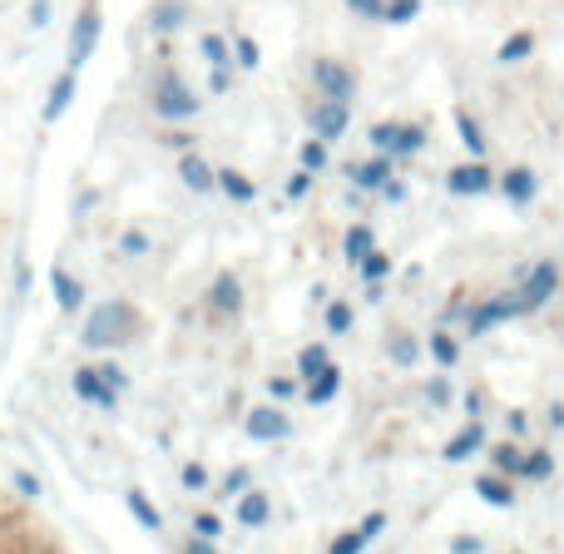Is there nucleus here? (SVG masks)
<instances>
[{"instance_id": "nucleus-1", "label": "nucleus", "mask_w": 564, "mask_h": 554, "mask_svg": "<svg viewBox=\"0 0 564 554\" xmlns=\"http://www.w3.org/2000/svg\"><path fill=\"white\" fill-rule=\"evenodd\" d=\"M139 327H144V312H139L134 302L115 297V302H99V307L89 312L79 341H85L89 351H115V347H124V341H134Z\"/></svg>"}, {"instance_id": "nucleus-2", "label": "nucleus", "mask_w": 564, "mask_h": 554, "mask_svg": "<svg viewBox=\"0 0 564 554\" xmlns=\"http://www.w3.org/2000/svg\"><path fill=\"white\" fill-rule=\"evenodd\" d=\"M510 317H530L520 287L516 292H496V297L476 302V307L466 312V337H486L490 327H500V322H510Z\"/></svg>"}, {"instance_id": "nucleus-3", "label": "nucleus", "mask_w": 564, "mask_h": 554, "mask_svg": "<svg viewBox=\"0 0 564 554\" xmlns=\"http://www.w3.org/2000/svg\"><path fill=\"white\" fill-rule=\"evenodd\" d=\"M496 188V174H490L486 159H470V164H451L446 169V194L456 198H480Z\"/></svg>"}, {"instance_id": "nucleus-4", "label": "nucleus", "mask_w": 564, "mask_h": 554, "mask_svg": "<svg viewBox=\"0 0 564 554\" xmlns=\"http://www.w3.org/2000/svg\"><path fill=\"white\" fill-rule=\"evenodd\" d=\"M560 292V263L555 258H540L535 268H525V282H520V297H525V312H540L550 297Z\"/></svg>"}, {"instance_id": "nucleus-5", "label": "nucleus", "mask_w": 564, "mask_h": 554, "mask_svg": "<svg viewBox=\"0 0 564 554\" xmlns=\"http://www.w3.org/2000/svg\"><path fill=\"white\" fill-rule=\"evenodd\" d=\"M312 79H317L322 99H341V105H351V95H357V75H351L347 65H337V59H317V65H312Z\"/></svg>"}, {"instance_id": "nucleus-6", "label": "nucleus", "mask_w": 564, "mask_h": 554, "mask_svg": "<svg viewBox=\"0 0 564 554\" xmlns=\"http://www.w3.org/2000/svg\"><path fill=\"white\" fill-rule=\"evenodd\" d=\"M243 431L253 441H263V446H273V441L292 436V421H288V411H282V406H253V411H248V421H243Z\"/></svg>"}, {"instance_id": "nucleus-7", "label": "nucleus", "mask_w": 564, "mask_h": 554, "mask_svg": "<svg viewBox=\"0 0 564 554\" xmlns=\"http://www.w3.org/2000/svg\"><path fill=\"white\" fill-rule=\"evenodd\" d=\"M69 387H75L79 401H89V406H99V411H115V401H119V391L109 387L105 377H99V367H75Z\"/></svg>"}, {"instance_id": "nucleus-8", "label": "nucleus", "mask_w": 564, "mask_h": 554, "mask_svg": "<svg viewBox=\"0 0 564 554\" xmlns=\"http://www.w3.org/2000/svg\"><path fill=\"white\" fill-rule=\"evenodd\" d=\"M496 188L506 194L510 208H530V204H535V194H540V178H535V169L516 164V169H506V174L496 178Z\"/></svg>"}, {"instance_id": "nucleus-9", "label": "nucleus", "mask_w": 564, "mask_h": 554, "mask_svg": "<svg viewBox=\"0 0 564 554\" xmlns=\"http://www.w3.org/2000/svg\"><path fill=\"white\" fill-rule=\"evenodd\" d=\"M486 446H490V431L480 426V416H470L466 426H460L456 436H451L446 446H441V456H446L451 466H460V460H470V456H476V450H486Z\"/></svg>"}, {"instance_id": "nucleus-10", "label": "nucleus", "mask_w": 564, "mask_h": 554, "mask_svg": "<svg viewBox=\"0 0 564 554\" xmlns=\"http://www.w3.org/2000/svg\"><path fill=\"white\" fill-rule=\"evenodd\" d=\"M351 124V109L341 105V99H322L317 109H312V129H317V139H341Z\"/></svg>"}, {"instance_id": "nucleus-11", "label": "nucleus", "mask_w": 564, "mask_h": 554, "mask_svg": "<svg viewBox=\"0 0 564 554\" xmlns=\"http://www.w3.org/2000/svg\"><path fill=\"white\" fill-rule=\"evenodd\" d=\"M470 490H476V500H486V506H496V510L516 506V480L500 476V470H490V476H476V480H470Z\"/></svg>"}, {"instance_id": "nucleus-12", "label": "nucleus", "mask_w": 564, "mask_h": 554, "mask_svg": "<svg viewBox=\"0 0 564 554\" xmlns=\"http://www.w3.org/2000/svg\"><path fill=\"white\" fill-rule=\"evenodd\" d=\"M208 307H214L218 317H238V312H243V287H238L234 273H218V282L208 287Z\"/></svg>"}, {"instance_id": "nucleus-13", "label": "nucleus", "mask_w": 564, "mask_h": 554, "mask_svg": "<svg viewBox=\"0 0 564 554\" xmlns=\"http://www.w3.org/2000/svg\"><path fill=\"white\" fill-rule=\"evenodd\" d=\"M337 391H341V367H337V361H327V367H322L312 381H302V397H307V406H327Z\"/></svg>"}, {"instance_id": "nucleus-14", "label": "nucleus", "mask_w": 564, "mask_h": 554, "mask_svg": "<svg viewBox=\"0 0 564 554\" xmlns=\"http://www.w3.org/2000/svg\"><path fill=\"white\" fill-rule=\"evenodd\" d=\"M347 178L357 188H371V194H381V184L391 178V154H377V159H367V164H347Z\"/></svg>"}, {"instance_id": "nucleus-15", "label": "nucleus", "mask_w": 564, "mask_h": 554, "mask_svg": "<svg viewBox=\"0 0 564 554\" xmlns=\"http://www.w3.org/2000/svg\"><path fill=\"white\" fill-rule=\"evenodd\" d=\"M50 287H55V302H59V312H65V317H75V312L85 307V287H79L65 268H50Z\"/></svg>"}, {"instance_id": "nucleus-16", "label": "nucleus", "mask_w": 564, "mask_h": 554, "mask_svg": "<svg viewBox=\"0 0 564 554\" xmlns=\"http://www.w3.org/2000/svg\"><path fill=\"white\" fill-rule=\"evenodd\" d=\"M268 515H273V500L263 496V490H243L238 496V525H248V530H258V525H268Z\"/></svg>"}, {"instance_id": "nucleus-17", "label": "nucleus", "mask_w": 564, "mask_h": 554, "mask_svg": "<svg viewBox=\"0 0 564 554\" xmlns=\"http://www.w3.org/2000/svg\"><path fill=\"white\" fill-rule=\"evenodd\" d=\"M520 466H525V446H520L516 436H510V441H496V446H490V470H500V476L520 480Z\"/></svg>"}, {"instance_id": "nucleus-18", "label": "nucleus", "mask_w": 564, "mask_h": 554, "mask_svg": "<svg viewBox=\"0 0 564 554\" xmlns=\"http://www.w3.org/2000/svg\"><path fill=\"white\" fill-rule=\"evenodd\" d=\"M456 129H460V144L470 149V159H486L490 154V139H486V129L476 124V115H470V109H456Z\"/></svg>"}, {"instance_id": "nucleus-19", "label": "nucleus", "mask_w": 564, "mask_h": 554, "mask_svg": "<svg viewBox=\"0 0 564 554\" xmlns=\"http://www.w3.org/2000/svg\"><path fill=\"white\" fill-rule=\"evenodd\" d=\"M530 55H535V30H516V35H506L496 50L500 65H520V59H530Z\"/></svg>"}, {"instance_id": "nucleus-20", "label": "nucleus", "mask_w": 564, "mask_h": 554, "mask_svg": "<svg viewBox=\"0 0 564 554\" xmlns=\"http://www.w3.org/2000/svg\"><path fill=\"white\" fill-rule=\"evenodd\" d=\"M154 109H159V115H164V119H184V115H194V95H184V89H178L174 79H169V85L159 89Z\"/></svg>"}, {"instance_id": "nucleus-21", "label": "nucleus", "mask_w": 564, "mask_h": 554, "mask_svg": "<svg viewBox=\"0 0 564 554\" xmlns=\"http://www.w3.org/2000/svg\"><path fill=\"white\" fill-rule=\"evenodd\" d=\"M371 248H377V233H371L367 224H351V228H347V238H341V258H347L351 268H357L361 258L371 253Z\"/></svg>"}, {"instance_id": "nucleus-22", "label": "nucleus", "mask_w": 564, "mask_h": 554, "mask_svg": "<svg viewBox=\"0 0 564 554\" xmlns=\"http://www.w3.org/2000/svg\"><path fill=\"white\" fill-rule=\"evenodd\" d=\"M387 357H391V367H416V361H421V341L411 337V332H391V337H387Z\"/></svg>"}, {"instance_id": "nucleus-23", "label": "nucleus", "mask_w": 564, "mask_h": 554, "mask_svg": "<svg viewBox=\"0 0 564 554\" xmlns=\"http://www.w3.org/2000/svg\"><path fill=\"white\" fill-rule=\"evenodd\" d=\"M426 149V129L421 124H397V139H391V159H411Z\"/></svg>"}, {"instance_id": "nucleus-24", "label": "nucleus", "mask_w": 564, "mask_h": 554, "mask_svg": "<svg viewBox=\"0 0 564 554\" xmlns=\"http://www.w3.org/2000/svg\"><path fill=\"white\" fill-rule=\"evenodd\" d=\"M124 506H129V515H134L144 530H159V525H164V515H159V506L144 496V490H129V496H124Z\"/></svg>"}, {"instance_id": "nucleus-25", "label": "nucleus", "mask_w": 564, "mask_h": 554, "mask_svg": "<svg viewBox=\"0 0 564 554\" xmlns=\"http://www.w3.org/2000/svg\"><path fill=\"white\" fill-rule=\"evenodd\" d=\"M426 347H431V357H436V367H456V361H460V341L451 337L446 327H436V332H431V341H426Z\"/></svg>"}, {"instance_id": "nucleus-26", "label": "nucleus", "mask_w": 564, "mask_h": 554, "mask_svg": "<svg viewBox=\"0 0 564 554\" xmlns=\"http://www.w3.org/2000/svg\"><path fill=\"white\" fill-rule=\"evenodd\" d=\"M555 476V456H550L545 446L525 450V466H520V480H550Z\"/></svg>"}, {"instance_id": "nucleus-27", "label": "nucleus", "mask_w": 564, "mask_h": 554, "mask_svg": "<svg viewBox=\"0 0 564 554\" xmlns=\"http://www.w3.org/2000/svg\"><path fill=\"white\" fill-rule=\"evenodd\" d=\"M327 361H332V351L322 347V341H312V347H302V351H297V377H302V381H312L322 367H327Z\"/></svg>"}, {"instance_id": "nucleus-28", "label": "nucleus", "mask_w": 564, "mask_h": 554, "mask_svg": "<svg viewBox=\"0 0 564 554\" xmlns=\"http://www.w3.org/2000/svg\"><path fill=\"white\" fill-rule=\"evenodd\" d=\"M218 184H224V194H228V198H238V204H253V198H258L253 178L234 174V169H218Z\"/></svg>"}, {"instance_id": "nucleus-29", "label": "nucleus", "mask_w": 564, "mask_h": 554, "mask_svg": "<svg viewBox=\"0 0 564 554\" xmlns=\"http://www.w3.org/2000/svg\"><path fill=\"white\" fill-rule=\"evenodd\" d=\"M357 268H361V282H387L391 278V258L381 253V248H371V253L361 258Z\"/></svg>"}, {"instance_id": "nucleus-30", "label": "nucleus", "mask_w": 564, "mask_h": 554, "mask_svg": "<svg viewBox=\"0 0 564 554\" xmlns=\"http://www.w3.org/2000/svg\"><path fill=\"white\" fill-rule=\"evenodd\" d=\"M243 490H253V470H248V466H234V470L224 476V486H218V496L234 500V496H243Z\"/></svg>"}, {"instance_id": "nucleus-31", "label": "nucleus", "mask_w": 564, "mask_h": 554, "mask_svg": "<svg viewBox=\"0 0 564 554\" xmlns=\"http://www.w3.org/2000/svg\"><path fill=\"white\" fill-rule=\"evenodd\" d=\"M178 174H184V184L198 188V194H208V188H214V174H208V164H198V159H184V164H178Z\"/></svg>"}, {"instance_id": "nucleus-32", "label": "nucleus", "mask_w": 564, "mask_h": 554, "mask_svg": "<svg viewBox=\"0 0 564 554\" xmlns=\"http://www.w3.org/2000/svg\"><path fill=\"white\" fill-rule=\"evenodd\" d=\"M322 322H327L332 337H347L351 332V302H327V317Z\"/></svg>"}, {"instance_id": "nucleus-33", "label": "nucleus", "mask_w": 564, "mask_h": 554, "mask_svg": "<svg viewBox=\"0 0 564 554\" xmlns=\"http://www.w3.org/2000/svg\"><path fill=\"white\" fill-rule=\"evenodd\" d=\"M367 550V540H361V530H341V535H332L327 554H361Z\"/></svg>"}, {"instance_id": "nucleus-34", "label": "nucleus", "mask_w": 564, "mask_h": 554, "mask_svg": "<svg viewBox=\"0 0 564 554\" xmlns=\"http://www.w3.org/2000/svg\"><path fill=\"white\" fill-rule=\"evenodd\" d=\"M421 391H426L431 406H451V401H456V391H451V377H431Z\"/></svg>"}, {"instance_id": "nucleus-35", "label": "nucleus", "mask_w": 564, "mask_h": 554, "mask_svg": "<svg viewBox=\"0 0 564 554\" xmlns=\"http://www.w3.org/2000/svg\"><path fill=\"white\" fill-rule=\"evenodd\" d=\"M302 169H312V174L327 169V139H307V144H302Z\"/></svg>"}, {"instance_id": "nucleus-36", "label": "nucleus", "mask_w": 564, "mask_h": 554, "mask_svg": "<svg viewBox=\"0 0 564 554\" xmlns=\"http://www.w3.org/2000/svg\"><path fill=\"white\" fill-rule=\"evenodd\" d=\"M416 10H421V0H387V15H381V20L406 25V20H416Z\"/></svg>"}, {"instance_id": "nucleus-37", "label": "nucleus", "mask_w": 564, "mask_h": 554, "mask_svg": "<svg viewBox=\"0 0 564 554\" xmlns=\"http://www.w3.org/2000/svg\"><path fill=\"white\" fill-rule=\"evenodd\" d=\"M391 525V520H387V510H371V515H361V540H367V545H371V540H377L381 535V530H387Z\"/></svg>"}, {"instance_id": "nucleus-38", "label": "nucleus", "mask_w": 564, "mask_h": 554, "mask_svg": "<svg viewBox=\"0 0 564 554\" xmlns=\"http://www.w3.org/2000/svg\"><path fill=\"white\" fill-rule=\"evenodd\" d=\"M194 535H204V540H218V535H224V520H218L214 510H204V515H194Z\"/></svg>"}, {"instance_id": "nucleus-39", "label": "nucleus", "mask_w": 564, "mask_h": 554, "mask_svg": "<svg viewBox=\"0 0 564 554\" xmlns=\"http://www.w3.org/2000/svg\"><path fill=\"white\" fill-rule=\"evenodd\" d=\"M466 297H460V292H456V297H451L446 302V307H441V322H436V327H451V322H466Z\"/></svg>"}, {"instance_id": "nucleus-40", "label": "nucleus", "mask_w": 564, "mask_h": 554, "mask_svg": "<svg viewBox=\"0 0 564 554\" xmlns=\"http://www.w3.org/2000/svg\"><path fill=\"white\" fill-rule=\"evenodd\" d=\"M119 248H124V253H129V258H144V253H149V238H144V233H139V228H129V233H124V238H119Z\"/></svg>"}, {"instance_id": "nucleus-41", "label": "nucleus", "mask_w": 564, "mask_h": 554, "mask_svg": "<svg viewBox=\"0 0 564 554\" xmlns=\"http://www.w3.org/2000/svg\"><path fill=\"white\" fill-rule=\"evenodd\" d=\"M178 480H184V490H208V470L198 466V460H194V466H184V476H178Z\"/></svg>"}, {"instance_id": "nucleus-42", "label": "nucleus", "mask_w": 564, "mask_h": 554, "mask_svg": "<svg viewBox=\"0 0 564 554\" xmlns=\"http://www.w3.org/2000/svg\"><path fill=\"white\" fill-rule=\"evenodd\" d=\"M506 431H510L516 441L525 436V431H530V411H520V406H516V411H506Z\"/></svg>"}, {"instance_id": "nucleus-43", "label": "nucleus", "mask_w": 564, "mask_h": 554, "mask_svg": "<svg viewBox=\"0 0 564 554\" xmlns=\"http://www.w3.org/2000/svg\"><path fill=\"white\" fill-rule=\"evenodd\" d=\"M351 10H357V15H367V20H381L387 15V0H347Z\"/></svg>"}, {"instance_id": "nucleus-44", "label": "nucleus", "mask_w": 564, "mask_h": 554, "mask_svg": "<svg viewBox=\"0 0 564 554\" xmlns=\"http://www.w3.org/2000/svg\"><path fill=\"white\" fill-rule=\"evenodd\" d=\"M391 139H397V124H371V144H377L381 154H391Z\"/></svg>"}, {"instance_id": "nucleus-45", "label": "nucleus", "mask_w": 564, "mask_h": 554, "mask_svg": "<svg viewBox=\"0 0 564 554\" xmlns=\"http://www.w3.org/2000/svg\"><path fill=\"white\" fill-rule=\"evenodd\" d=\"M99 377H105V381H109V387H115V391H124V387H129V377H124V371L115 367V361H99Z\"/></svg>"}, {"instance_id": "nucleus-46", "label": "nucleus", "mask_w": 564, "mask_h": 554, "mask_svg": "<svg viewBox=\"0 0 564 554\" xmlns=\"http://www.w3.org/2000/svg\"><path fill=\"white\" fill-rule=\"evenodd\" d=\"M268 391H273V401H288L292 391H297V377H273L268 381Z\"/></svg>"}, {"instance_id": "nucleus-47", "label": "nucleus", "mask_w": 564, "mask_h": 554, "mask_svg": "<svg viewBox=\"0 0 564 554\" xmlns=\"http://www.w3.org/2000/svg\"><path fill=\"white\" fill-rule=\"evenodd\" d=\"M451 554H486V545H480L476 535H456L451 540Z\"/></svg>"}, {"instance_id": "nucleus-48", "label": "nucleus", "mask_w": 564, "mask_h": 554, "mask_svg": "<svg viewBox=\"0 0 564 554\" xmlns=\"http://www.w3.org/2000/svg\"><path fill=\"white\" fill-rule=\"evenodd\" d=\"M312 188V169H302V174H292L288 178V198H302Z\"/></svg>"}, {"instance_id": "nucleus-49", "label": "nucleus", "mask_w": 564, "mask_h": 554, "mask_svg": "<svg viewBox=\"0 0 564 554\" xmlns=\"http://www.w3.org/2000/svg\"><path fill=\"white\" fill-rule=\"evenodd\" d=\"M69 89H75V85H69V79H59V85H55V99H50V119H55V115H59V109H65Z\"/></svg>"}, {"instance_id": "nucleus-50", "label": "nucleus", "mask_w": 564, "mask_h": 554, "mask_svg": "<svg viewBox=\"0 0 564 554\" xmlns=\"http://www.w3.org/2000/svg\"><path fill=\"white\" fill-rule=\"evenodd\" d=\"M381 198H387V204H401V198H406V184H397V178H387V184H381Z\"/></svg>"}, {"instance_id": "nucleus-51", "label": "nucleus", "mask_w": 564, "mask_h": 554, "mask_svg": "<svg viewBox=\"0 0 564 554\" xmlns=\"http://www.w3.org/2000/svg\"><path fill=\"white\" fill-rule=\"evenodd\" d=\"M460 401H466V406H460V411H466V416H480V411H486V397H480V391H466V397H460Z\"/></svg>"}, {"instance_id": "nucleus-52", "label": "nucleus", "mask_w": 564, "mask_h": 554, "mask_svg": "<svg viewBox=\"0 0 564 554\" xmlns=\"http://www.w3.org/2000/svg\"><path fill=\"white\" fill-rule=\"evenodd\" d=\"M184 554H218V550H214V540H204V535H188Z\"/></svg>"}, {"instance_id": "nucleus-53", "label": "nucleus", "mask_w": 564, "mask_h": 554, "mask_svg": "<svg viewBox=\"0 0 564 554\" xmlns=\"http://www.w3.org/2000/svg\"><path fill=\"white\" fill-rule=\"evenodd\" d=\"M15 486H20V496H40L35 476H25V470H15Z\"/></svg>"}, {"instance_id": "nucleus-54", "label": "nucleus", "mask_w": 564, "mask_h": 554, "mask_svg": "<svg viewBox=\"0 0 564 554\" xmlns=\"http://www.w3.org/2000/svg\"><path fill=\"white\" fill-rule=\"evenodd\" d=\"M550 426L564 431V401H550Z\"/></svg>"}]
</instances>
